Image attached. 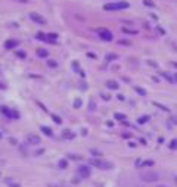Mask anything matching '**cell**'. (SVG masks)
<instances>
[{"instance_id":"52a82bcc","label":"cell","mask_w":177,"mask_h":187,"mask_svg":"<svg viewBox=\"0 0 177 187\" xmlns=\"http://www.w3.org/2000/svg\"><path fill=\"white\" fill-rule=\"evenodd\" d=\"M27 142H28L30 144H34V146H35V144H40L42 139H40L37 134H30V136L27 137Z\"/></svg>"},{"instance_id":"60d3db41","label":"cell","mask_w":177,"mask_h":187,"mask_svg":"<svg viewBox=\"0 0 177 187\" xmlns=\"http://www.w3.org/2000/svg\"><path fill=\"white\" fill-rule=\"evenodd\" d=\"M100 96H102V97L105 99V100H109V96H108V94H105V93H102V94H100Z\"/></svg>"},{"instance_id":"83f0119b","label":"cell","mask_w":177,"mask_h":187,"mask_svg":"<svg viewBox=\"0 0 177 187\" xmlns=\"http://www.w3.org/2000/svg\"><path fill=\"white\" fill-rule=\"evenodd\" d=\"M143 5L149 6V7H155V3L152 2V0H143Z\"/></svg>"},{"instance_id":"f6af8a7d","label":"cell","mask_w":177,"mask_h":187,"mask_svg":"<svg viewBox=\"0 0 177 187\" xmlns=\"http://www.w3.org/2000/svg\"><path fill=\"white\" fill-rule=\"evenodd\" d=\"M81 134H83V136H86V134H87V130H86V128H83V130H81Z\"/></svg>"},{"instance_id":"ac0fdd59","label":"cell","mask_w":177,"mask_h":187,"mask_svg":"<svg viewBox=\"0 0 177 187\" xmlns=\"http://www.w3.org/2000/svg\"><path fill=\"white\" fill-rule=\"evenodd\" d=\"M115 59H118V56H117L115 53H108V55H106V60H108V62L115 60Z\"/></svg>"},{"instance_id":"74e56055","label":"cell","mask_w":177,"mask_h":187,"mask_svg":"<svg viewBox=\"0 0 177 187\" xmlns=\"http://www.w3.org/2000/svg\"><path fill=\"white\" fill-rule=\"evenodd\" d=\"M118 44H121V46H130V43H129V41H123V40H121V41H118Z\"/></svg>"},{"instance_id":"7dc6e473","label":"cell","mask_w":177,"mask_h":187,"mask_svg":"<svg viewBox=\"0 0 177 187\" xmlns=\"http://www.w3.org/2000/svg\"><path fill=\"white\" fill-rule=\"evenodd\" d=\"M87 56H90V58H92V59H95V58H96V56H95V55H93V53H87Z\"/></svg>"},{"instance_id":"d6a6232c","label":"cell","mask_w":177,"mask_h":187,"mask_svg":"<svg viewBox=\"0 0 177 187\" xmlns=\"http://www.w3.org/2000/svg\"><path fill=\"white\" fill-rule=\"evenodd\" d=\"M90 152H92V153H93V155H96V156H97V158H100V156H102V153H100V152H99V150H96V149H92V150H90Z\"/></svg>"},{"instance_id":"ee69618b","label":"cell","mask_w":177,"mask_h":187,"mask_svg":"<svg viewBox=\"0 0 177 187\" xmlns=\"http://www.w3.org/2000/svg\"><path fill=\"white\" fill-rule=\"evenodd\" d=\"M43 152H44L43 149H40V150H37V152H35V155H40V153H43Z\"/></svg>"},{"instance_id":"7c38bea8","label":"cell","mask_w":177,"mask_h":187,"mask_svg":"<svg viewBox=\"0 0 177 187\" xmlns=\"http://www.w3.org/2000/svg\"><path fill=\"white\" fill-rule=\"evenodd\" d=\"M37 56H39V58H47L49 52L46 50V49H37Z\"/></svg>"},{"instance_id":"f546056e","label":"cell","mask_w":177,"mask_h":187,"mask_svg":"<svg viewBox=\"0 0 177 187\" xmlns=\"http://www.w3.org/2000/svg\"><path fill=\"white\" fill-rule=\"evenodd\" d=\"M96 109V103H95V100L92 99L90 100V105H88V110H95Z\"/></svg>"},{"instance_id":"5bb4252c","label":"cell","mask_w":177,"mask_h":187,"mask_svg":"<svg viewBox=\"0 0 177 187\" xmlns=\"http://www.w3.org/2000/svg\"><path fill=\"white\" fill-rule=\"evenodd\" d=\"M134 90H136L137 94H140V96H146V90L143 89V87H140V85H136V87H134Z\"/></svg>"},{"instance_id":"4fadbf2b","label":"cell","mask_w":177,"mask_h":187,"mask_svg":"<svg viewBox=\"0 0 177 187\" xmlns=\"http://www.w3.org/2000/svg\"><path fill=\"white\" fill-rule=\"evenodd\" d=\"M56 40H58V34H53V33L47 34V40H46V41H49V43H56Z\"/></svg>"},{"instance_id":"11a10c76","label":"cell","mask_w":177,"mask_h":187,"mask_svg":"<svg viewBox=\"0 0 177 187\" xmlns=\"http://www.w3.org/2000/svg\"><path fill=\"white\" fill-rule=\"evenodd\" d=\"M61 187H65V186H61Z\"/></svg>"},{"instance_id":"ffe728a7","label":"cell","mask_w":177,"mask_h":187,"mask_svg":"<svg viewBox=\"0 0 177 187\" xmlns=\"http://www.w3.org/2000/svg\"><path fill=\"white\" fill-rule=\"evenodd\" d=\"M47 66H49V68H56V66H58V62L50 59V60H47Z\"/></svg>"},{"instance_id":"d590c367","label":"cell","mask_w":177,"mask_h":187,"mask_svg":"<svg viewBox=\"0 0 177 187\" xmlns=\"http://www.w3.org/2000/svg\"><path fill=\"white\" fill-rule=\"evenodd\" d=\"M148 65H150V66H154V68H158V65L155 64L154 60H148Z\"/></svg>"},{"instance_id":"f5cc1de1","label":"cell","mask_w":177,"mask_h":187,"mask_svg":"<svg viewBox=\"0 0 177 187\" xmlns=\"http://www.w3.org/2000/svg\"><path fill=\"white\" fill-rule=\"evenodd\" d=\"M174 77H176V80H177V74H176V75H174Z\"/></svg>"},{"instance_id":"8fae6325","label":"cell","mask_w":177,"mask_h":187,"mask_svg":"<svg viewBox=\"0 0 177 187\" xmlns=\"http://www.w3.org/2000/svg\"><path fill=\"white\" fill-rule=\"evenodd\" d=\"M0 112H2V114L6 117V118H12V110L9 109V108H6V106H0Z\"/></svg>"},{"instance_id":"cb8c5ba5","label":"cell","mask_w":177,"mask_h":187,"mask_svg":"<svg viewBox=\"0 0 177 187\" xmlns=\"http://www.w3.org/2000/svg\"><path fill=\"white\" fill-rule=\"evenodd\" d=\"M152 103H154V105H155L157 108H159V109H162V110H165V112H168V110H170V109H168L167 106H164V105H159L158 102H152Z\"/></svg>"},{"instance_id":"d4e9b609","label":"cell","mask_w":177,"mask_h":187,"mask_svg":"<svg viewBox=\"0 0 177 187\" xmlns=\"http://www.w3.org/2000/svg\"><path fill=\"white\" fill-rule=\"evenodd\" d=\"M170 149H173V150H176V149H177V139H173L170 142Z\"/></svg>"},{"instance_id":"bcb514c9","label":"cell","mask_w":177,"mask_h":187,"mask_svg":"<svg viewBox=\"0 0 177 187\" xmlns=\"http://www.w3.org/2000/svg\"><path fill=\"white\" fill-rule=\"evenodd\" d=\"M118 100H124V96L123 94H118Z\"/></svg>"},{"instance_id":"f35d334b","label":"cell","mask_w":177,"mask_h":187,"mask_svg":"<svg viewBox=\"0 0 177 187\" xmlns=\"http://www.w3.org/2000/svg\"><path fill=\"white\" fill-rule=\"evenodd\" d=\"M130 137H131V136H130L129 133H124V134H123V139H130Z\"/></svg>"},{"instance_id":"603a6c76","label":"cell","mask_w":177,"mask_h":187,"mask_svg":"<svg viewBox=\"0 0 177 187\" xmlns=\"http://www.w3.org/2000/svg\"><path fill=\"white\" fill-rule=\"evenodd\" d=\"M123 33H125V34H137L136 30H130V28H125V27H123Z\"/></svg>"},{"instance_id":"7402d4cb","label":"cell","mask_w":177,"mask_h":187,"mask_svg":"<svg viewBox=\"0 0 177 187\" xmlns=\"http://www.w3.org/2000/svg\"><path fill=\"white\" fill-rule=\"evenodd\" d=\"M114 117H115V119H118V121H125V115H124V114H120V112H117Z\"/></svg>"},{"instance_id":"1f68e13d","label":"cell","mask_w":177,"mask_h":187,"mask_svg":"<svg viewBox=\"0 0 177 187\" xmlns=\"http://www.w3.org/2000/svg\"><path fill=\"white\" fill-rule=\"evenodd\" d=\"M142 165H145V167H152V165H154V161H145V162H142Z\"/></svg>"},{"instance_id":"7bdbcfd3","label":"cell","mask_w":177,"mask_h":187,"mask_svg":"<svg viewBox=\"0 0 177 187\" xmlns=\"http://www.w3.org/2000/svg\"><path fill=\"white\" fill-rule=\"evenodd\" d=\"M81 89H83V90H86V89H87V85H86V83H81Z\"/></svg>"},{"instance_id":"4dcf8cb0","label":"cell","mask_w":177,"mask_h":187,"mask_svg":"<svg viewBox=\"0 0 177 187\" xmlns=\"http://www.w3.org/2000/svg\"><path fill=\"white\" fill-rule=\"evenodd\" d=\"M52 119H53V121H55L56 124H62V119H61V118H59L58 115H52Z\"/></svg>"},{"instance_id":"b9f144b4","label":"cell","mask_w":177,"mask_h":187,"mask_svg":"<svg viewBox=\"0 0 177 187\" xmlns=\"http://www.w3.org/2000/svg\"><path fill=\"white\" fill-rule=\"evenodd\" d=\"M106 125L108 127H114V122L112 121H106Z\"/></svg>"},{"instance_id":"7a4b0ae2","label":"cell","mask_w":177,"mask_h":187,"mask_svg":"<svg viewBox=\"0 0 177 187\" xmlns=\"http://www.w3.org/2000/svg\"><path fill=\"white\" fill-rule=\"evenodd\" d=\"M140 180L145 183H155L159 180V174L154 169H143L140 172Z\"/></svg>"},{"instance_id":"484cf974","label":"cell","mask_w":177,"mask_h":187,"mask_svg":"<svg viewBox=\"0 0 177 187\" xmlns=\"http://www.w3.org/2000/svg\"><path fill=\"white\" fill-rule=\"evenodd\" d=\"M35 37H37L39 40H44V41L47 40V35H46V34H43V33H37V35H35Z\"/></svg>"},{"instance_id":"4316f807","label":"cell","mask_w":177,"mask_h":187,"mask_svg":"<svg viewBox=\"0 0 177 187\" xmlns=\"http://www.w3.org/2000/svg\"><path fill=\"white\" fill-rule=\"evenodd\" d=\"M75 109H78V108H81V99H75L74 100V105H72Z\"/></svg>"},{"instance_id":"9a60e30c","label":"cell","mask_w":177,"mask_h":187,"mask_svg":"<svg viewBox=\"0 0 177 187\" xmlns=\"http://www.w3.org/2000/svg\"><path fill=\"white\" fill-rule=\"evenodd\" d=\"M40 130H42V133H44V134H46V136H49V137L53 134V133H52V130H50L49 127H46V125H42V127H40Z\"/></svg>"},{"instance_id":"30bf717a","label":"cell","mask_w":177,"mask_h":187,"mask_svg":"<svg viewBox=\"0 0 177 187\" xmlns=\"http://www.w3.org/2000/svg\"><path fill=\"white\" fill-rule=\"evenodd\" d=\"M106 87H108L109 90H118V89H120V84H118L117 81L109 80V81H106Z\"/></svg>"},{"instance_id":"e575fe53","label":"cell","mask_w":177,"mask_h":187,"mask_svg":"<svg viewBox=\"0 0 177 187\" xmlns=\"http://www.w3.org/2000/svg\"><path fill=\"white\" fill-rule=\"evenodd\" d=\"M69 158H71V159H74V161H80V159H81V156H80V155H69Z\"/></svg>"},{"instance_id":"8d00e7d4","label":"cell","mask_w":177,"mask_h":187,"mask_svg":"<svg viewBox=\"0 0 177 187\" xmlns=\"http://www.w3.org/2000/svg\"><path fill=\"white\" fill-rule=\"evenodd\" d=\"M72 68H74L75 71H78V62H75V60H74V62H72Z\"/></svg>"},{"instance_id":"3957f363","label":"cell","mask_w":177,"mask_h":187,"mask_svg":"<svg viewBox=\"0 0 177 187\" xmlns=\"http://www.w3.org/2000/svg\"><path fill=\"white\" fill-rule=\"evenodd\" d=\"M129 7H130V3H127V2H111L103 6L105 10H123V9H129Z\"/></svg>"},{"instance_id":"6da1fadb","label":"cell","mask_w":177,"mask_h":187,"mask_svg":"<svg viewBox=\"0 0 177 187\" xmlns=\"http://www.w3.org/2000/svg\"><path fill=\"white\" fill-rule=\"evenodd\" d=\"M88 165L96 167V168H99V169H103V171L111 169V168L114 167V165H112V162L105 161V159H102V158H92V159H88Z\"/></svg>"},{"instance_id":"2e32d148","label":"cell","mask_w":177,"mask_h":187,"mask_svg":"<svg viewBox=\"0 0 177 187\" xmlns=\"http://www.w3.org/2000/svg\"><path fill=\"white\" fill-rule=\"evenodd\" d=\"M162 75L165 77V78H167L170 83H176V81H177V80H176V77H174V75H171V74H168V72H164Z\"/></svg>"},{"instance_id":"8992f818","label":"cell","mask_w":177,"mask_h":187,"mask_svg":"<svg viewBox=\"0 0 177 187\" xmlns=\"http://www.w3.org/2000/svg\"><path fill=\"white\" fill-rule=\"evenodd\" d=\"M28 16H30V19H31V21H34L35 24H42V25H44V24H46V19H44L42 15L35 14V12H31V14H30Z\"/></svg>"},{"instance_id":"681fc988","label":"cell","mask_w":177,"mask_h":187,"mask_svg":"<svg viewBox=\"0 0 177 187\" xmlns=\"http://www.w3.org/2000/svg\"><path fill=\"white\" fill-rule=\"evenodd\" d=\"M171 64H173L174 66H177V62H171Z\"/></svg>"},{"instance_id":"44dd1931","label":"cell","mask_w":177,"mask_h":187,"mask_svg":"<svg viewBox=\"0 0 177 187\" xmlns=\"http://www.w3.org/2000/svg\"><path fill=\"white\" fill-rule=\"evenodd\" d=\"M67 165H68V162H67L65 159H61V161H59V168H61V169H65Z\"/></svg>"},{"instance_id":"e0dca14e","label":"cell","mask_w":177,"mask_h":187,"mask_svg":"<svg viewBox=\"0 0 177 187\" xmlns=\"http://www.w3.org/2000/svg\"><path fill=\"white\" fill-rule=\"evenodd\" d=\"M6 184L9 187H19V183H15L14 180H10V178H6Z\"/></svg>"},{"instance_id":"f907efd6","label":"cell","mask_w":177,"mask_h":187,"mask_svg":"<svg viewBox=\"0 0 177 187\" xmlns=\"http://www.w3.org/2000/svg\"><path fill=\"white\" fill-rule=\"evenodd\" d=\"M174 181H176V186H177V177H176V178H174Z\"/></svg>"},{"instance_id":"277c9868","label":"cell","mask_w":177,"mask_h":187,"mask_svg":"<svg viewBox=\"0 0 177 187\" xmlns=\"http://www.w3.org/2000/svg\"><path fill=\"white\" fill-rule=\"evenodd\" d=\"M97 33H99V37H100V39L105 40V41H112V39H114L112 33H111L108 28H100Z\"/></svg>"},{"instance_id":"f1b7e54d","label":"cell","mask_w":177,"mask_h":187,"mask_svg":"<svg viewBox=\"0 0 177 187\" xmlns=\"http://www.w3.org/2000/svg\"><path fill=\"white\" fill-rule=\"evenodd\" d=\"M16 56H18L19 59H25V58H27V55H25L24 50H18V52H16Z\"/></svg>"},{"instance_id":"ab89813d","label":"cell","mask_w":177,"mask_h":187,"mask_svg":"<svg viewBox=\"0 0 177 187\" xmlns=\"http://www.w3.org/2000/svg\"><path fill=\"white\" fill-rule=\"evenodd\" d=\"M157 31H158L159 34H165V31H164V30H162L161 27H158V28H157Z\"/></svg>"},{"instance_id":"816d5d0a","label":"cell","mask_w":177,"mask_h":187,"mask_svg":"<svg viewBox=\"0 0 177 187\" xmlns=\"http://www.w3.org/2000/svg\"><path fill=\"white\" fill-rule=\"evenodd\" d=\"M158 187H167V186H162V184H161V186H158Z\"/></svg>"},{"instance_id":"c3c4849f","label":"cell","mask_w":177,"mask_h":187,"mask_svg":"<svg viewBox=\"0 0 177 187\" xmlns=\"http://www.w3.org/2000/svg\"><path fill=\"white\" fill-rule=\"evenodd\" d=\"M129 146H130V147H136V144H134L133 142H130V143H129Z\"/></svg>"},{"instance_id":"5b68a950","label":"cell","mask_w":177,"mask_h":187,"mask_svg":"<svg viewBox=\"0 0 177 187\" xmlns=\"http://www.w3.org/2000/svg\"><path fill=\"white\" fill-rule=\"evenodd\" d=\"M90 174H92V171H90V168H88V165H80L78 167V175L81 178H88Z\"/></svg>"},{"instance_id":"db71d44e","label":"cell","mask_w":177,"mask_h":187,"mask_svg":"<svg viewBox=\"0 0 177 187\" xmlns=\"http://www.w3.org/2000/svg\"><path fill=\"white\" fill-rule=\"evenodd\" d=\"M0 139H2V134H0Z\"/></svg>"},{"instance_id":"836d02e7","label":"cell","mask_w":177,"mask_h":187,"mask_svg":"<svg viewBox=\"0 0 177 187\" xmlns=\"http://www.w3.org/2000/svg\"><path fill=\"white\" fill-rule=\"evenodd\" d=\"M12 118H16L18 119L19 118V112L18 110H12Z\"/></svg>"},{"instance_id":"ba28073f","label":"cell","mask_w":177,"mask_h":187,"mask_svg":"<svg viewBox=\"0 0 177 187\" xmlns=\"http://www.w3.org/2000/svg\"><path fill=\"white\" fill-rule=\"evenodd\" d=\"M16 46H18V40L10 39V40H6V41H5V47L7 49V50H10V49H15Z\"/></svg>"},{"instance_id":"9c48e42d","label":"cell","mask_w":177,"mask_h":187,"mask_svg":"<svg viewBox=\"0 0 177 187\" xmlns=\"http://www.w3.org/2000/svg\"><path fill=\"white\" fill-rule=\"evenodd\" d=\"M62 137L68 139V140H72V139H75V133H72L71 130H64L62 131Z\"/></svg>"},{"instance_id":"d6986e66","label":"cell","mask_w":177,"mask_h":187,"mask_svg":"<svg viewBox=\"0 0 177 187\" xmlns=\"http://www.w3.org/2000/svg\"><path fill=\"white\" fill-rule=\"evenodd\" d=\"M148 121H149V115H143V117H140V118L137 119L139 124H145V122H148Z\"/></svg>"}]
</instances>
